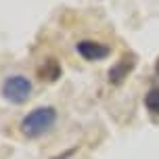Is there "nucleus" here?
<instances>
[{
  "mask_svg": "<svg viewBox=\"0 0 159 159\" xmlns=\"http://www.w3.org/2000/svg\"><path fill=\"white\" fill-rule=\"evenodd\" d=\"M57 121V109L55 107H36L34 111H30L21 119V134L25 138H30V140H36L40 136H44L50 130V128L55 126Z\"/></svg>",
  "mask_w": 159,
  "mask_h": 159,
  "instance_id": "f257e3e1",
  "label": "nucleus"
},
{
  "mask_svg": "<svg viewBox=\"0 0 159 159\" xmlns=\"http://www.w3.org/2000/svg\"><path fill=\"white\" fill-rule=\"evenodd\" d=\"M32 82L21 75V73H15V75H8L4 82H2V88H0V92L4 96V101L13 105H23L30 101V96H32Z\"/></svg>",
  "mask_w": 159,
  "mask_h": 159,
  "instance_id": "f03ea898",
  "label": "nucleus"
},
{
  "mask_svg": "<svg viewBox=\"0 0 159 159\" xmlns=\"http://www.w3.org/2000/svg\"><path fill=\"white\" fill-rule=\"evenodd\" d=\"M80 57H84L86 61H103L111 55V48L103 44V42H94V40H82L75 44Z\"/></svg>",
  "mask_w": 159,
  "mask_h": 159,
  "instance_id": "7ed1b4c3",
  "label": "nucleus"
},
{
  "mask_svg": "<svg viewBox=\"0 0 159 159\" xmlns=\"http://www.w3.org/2000/svg\"><path fill=\"white\" fill-rule=\"evenodd\" d=\"M136 61H138V59H136L134 52H124L121 59H119L117 63L109 69V73H107V75H109V82H111V84H121L130 73L134 71Z\"/></svg>",
  "mask_w": 159,
  "mask_h": 159,
  "instance_id": "20e7f679",
  "label": "nucleus"
},
{
  "mask_svg": "<svg viewBox=\"0 0 159 159\" xmlns=\"http://www.w3.org/2000/svg\"><path fill=\"white\" fill-rule=\"evenodd\" d=\"M61 71H63V69H61V65H59L57 59H46V61L38 67V78L42 80V82H44V80H46V82H57V80L61 78Z\"/></svg>",
  "mask_w": 159,
  "mask_h": 159,
  "instance_id": "39448f33",
  "label": "nucleus"
},
{
  "mask_svg": "<svg viewBox=\"0 0 159 159\" xmlns=\"http://www.w3.org/2000/svg\"><path fill=\"white\" fill-rule=\"evenodd\" d=\"M144 107L151 113L159 115V88H151L147 92V96H144Z\"/></svg>",
  "mask_w": 159,
  "mask_h": 159,
  "instance_id": "423d86ee",
  "label": "nucleus"
},
{
  "mask_svg": "<svg viewBox=\"0 0 159 159\" xmlns=\"http://www.w3.org/2000/svg\"><path fill=\"white\" fill-rule=\"evenodd\" d=\"M155 71H157V75H159V57H157V61H155Z\"/></svg>",
  "mask_w": 159,
  "mask_h": 159,
  "instance_id": "0eeeda50",
  "label": "nucleus"
}]
</instances>
